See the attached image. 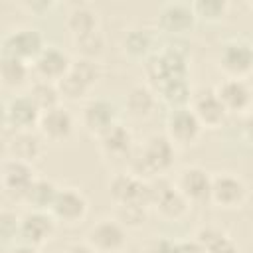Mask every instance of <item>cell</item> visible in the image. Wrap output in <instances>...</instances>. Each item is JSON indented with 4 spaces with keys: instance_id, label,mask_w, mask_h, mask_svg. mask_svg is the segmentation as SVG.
Instances as JSON below:
<instances>
[{
    "instance_id": "obj_1",
    "label": "cell",
    "mask_w": 253,
    "mask_h": 253,
    "mask_svg": "<svg viewBox=\"0 0 253 253\" xmlns=\"http://www.w3.org/2000/svg\"><path fill=\"white\" fill-rule=\"evenodd\" d=\"M176 158V146L166 134H150L142 144H136L126 158L128 172L140 180L164 176Z\"/></svg>"
},
{
    "instance_id": "obj_2",
    "label": "cell",
    "mask_w": 253,
    "mask_h": 253,
    "mask_svg": "<svg viewBox=\"0 0 253 253\" xmlns=\"http://www.w3.org/2000/svg\"><path fill=\"white\" fill-rule=\"evenodd\" d=\"M150 186V208L156 210L158 217L164 221H180L190 211V202L178 192L176 184L166 176H156L148 180Z\"/></svg>"
},
{
    "instance_id": "obj_3",
    "label": "cell",
    "mask_w": 253,
    "mask_h": 253,
    "mask_svg": "<svg viewBox=\"0 0 253 253\" xmlns=\"http://www.w3.org/2000/svg\"><path fill=\"white\" fill-rule=\"evenodd\" d=\"M217 63L225 77L247 79L253 73V43L243 38L227 40L219 49Z\"/></svg>"
},
{
    "instance_id": "obj_4",
    "label": "cell",
    "mask_w": 253,
    "mask_h": 253,
    "mask_svg": "<svg viewBox=\"0 0 253 253\" xmlns=\"http://www.w3.org/2000/svg\"><path fill=\"white\" fill-rule=\"evenodd\" d=\"M85 241L97 253H123L128 245V229L115 217H103L89 227Z\"/></svg>"
},
{
    "instance_id": "obj_5",
    "label": "cell",
    "mask_w": 253,
    "mask_h": 253,
    "mask_svg": "<svg viewBox=\"0 0 253 253\" xmlns=\"http://www.w3.org/2000/svg\"><path fill=\"white\" fill-rule=\"evenodd\" d=\"M146 73L156 85V89L176 79H188L186 55L174 47H166L160 53H152L146 61Z\"/></svg>"
},
{
    "instance_id": "obj_6",
    "label": "cell",
    "mask_w": 253,
    "mask_h": 253,
    "mask_svg": "<svg viewBox=\"0 0 253 253\" xmlns=\"http://www.w3.org/2000/svg\"><path fill=\"white\" fill-rule=\"evenodd\" d=\"M43 36L34 28H18L4 36L2 40V55L18 57L26 63H34L40 53L45 49Z\"/></svg>"
},
{
    "instance_id": "obj_7",
    "label": "cell",
    "mask_w": 253,
    "mask_h": 253,
    "mask_svg": "<svg viewBox=\"0 0 253 253\" xmlns=\"http://www.w3.org/2000/svg\"><path fill=\"white\" fill-rule=\"evenodd\" d=\"M49 213L53 215V219L57 223L73 227L87 217L89 202H87L85 194L77 188H59Z\"/></svg>"
},
{
    "instance_id": "obj_8",
    "label": "cell",
    "mask_w": 253,
    "mask_h": 253,
    "mask_svg": "<svg viewBox=\"0 0 253 253\" xmlns=\"http://www.w3.org/2000/svg\"><path fill=\"white\" fill-rule=\"evenodd\" d=\"M36 178L38 176H36L32 164L16 160V158H4L0 180H2L4 196H8L10 200L24 202V198H26V194H28V190Z\"/></svg>"
},
{
    "instance_id": "obj_9",
    "label": "cell",
    "mask_w": 253,
    "mask_h": 253,
    "mask_svg": "<svg viewBox=\"0 0 253 253\" xmlns=\"http://www.w3.org/2000/svg\"><path fill=\"white\" fill-rule=\"evenodd\" d=\"M204 126L190 107L174 109L166 119V136L174 142V146H194L202 138Z\"/></svg>"
},
{
    "instance_id": "obj_10",
    "label": "cell",
    "mask_w": 253,
    "mask_h": 253,
    "mask_svg": "<svg viewBox=\"0 0 253 253\" xmlns=\"http://www.w3.org/2000/svg\"><path fill=\"white\" fill-rule=\"evenodd\" d=\"M247 196H249L247 184L239 176H235L231 172H223V174H217L211 178L210 202L215 204L217 208L235 210V208L243 206Z\"/></svg>"
},
{
    "instance_id": "obj_11",
    "label": "cell",
    "mask_w": 253,
    "mask_h": 253,
    "mask_svg": "<svg viewBox=\"0 0 253 253\" xmlns=\"http://www.w3.org/2000/svg\"><path fill=\"white\" fill-rule=\"evenodd\" d=\"M109 196L115 206L125 204H140L150 208V186L148 180H140L130 172L117 174L109 184Z\"/></svg>"
},
{
    "instance_id": "obj_12",
    "label": "cell",
    "mask_w": 253,
    "mask_h": 253,
    "mask_svg": "<svg viewBox=\"0 0 253 253\" xmlns=\"http://www.w3.org/2000/svg\"><path fill=\"white\" fill-rule=\"evenodd\" d=\"M57 221L49 211H40V210H30L20 217V231L18 235L22 237V243L42 247L47 241L53 239L55 235Z\"/></svg>"
},
{
    "instance_id": "obj_13",
    "label": "cell",
    "mask_w": 253,
    "mask_h": 253,
    "mask_svg": "<svg viewBox=\"0 0 253 253\" xmlns=\"http://www.w3.org/2000/svg\"><path fill=\"white\" fill-rule=\"evenodd\" d=\"M215 95L223 103L229 115H247L253 107V89L245 79H231L225 77L213 87Z\"/></svg>"
},
{
    "instance_id": "obj_14",
    "label": "cell",
    "mask_w": 253,
    "mask_h": 253,
    "mask_svg": "<svg viewBox=\"0 0 253 253\" xmlns=\"http://www.w3.org/2000/svg\"><path fill=\"white\" fill-rule=\"evenodd\" d=\"M42 111L30 99V95H16L4 107V125L12 132L34 130L40 126Z\"/></svg>"
},
{
    "instance_id": "obj_15",
    "label": "cell",
    "mask_w": 253,
    "mask_h": 253,
    "mask_svg": "<svg viewBox=\"0 0 253 253\" xmlns=\"http://www.w3.org/2000/svg\"><path fill=\"white\" fill-rule=\"evenodd\" d=\"M117 123H119V111L115 103L107 99H91L89 103H85L81 111V125L95 138L105 134Z\"/></svg>"
},
{
    "instance_id": "obj_16",
    "label": "cell",
    "mask_w": 253,
    "mask_h": 253,
    "mask_svg": "<svg viewBox=\"0 0 253 253\" xmlns=\"http://www.w3.org/2000/svg\"><path fill=\"white\" fill-rule=\"evenodd\" d=\"M211 178L213 176H210V172L202 166H186L178 172L174 184L190 204H204L210 202Z\"/></svg>"
},
{
    "instance_id": "obj_17",
    "label": "cell",
    "mask_w": 253,
    "mask_h": 253,
    "mask_svg": "<svg viewBox=\"0 0 253 253\" xmlns=\"http://www.w3.org/2000/svg\"><path fill=\"white\" fill-rule=\"evenodd\" d=\"M190 109L194 111V115L198 117L200 125L210 130L223 126V123L227 121V111L223 107V103L219 101V97L215 95L213 89H202L192 97Z\"/></svg>"
},
{
    "instance_id": "obj_18",
    "label": "cell",
    "mask_w": 253,
    "mask_h": 253,
    "mask_svg": "<svg viewBox=\"0 0 253 253\" xmlns=\"http://www.w3.org/2000/svg\"><path fill=\"white\" fill-rule=\"evenodd\" d=\"M38 130H40L43 140H49V142H55V144L67 142L75 132V119L65 107L59 105L51 111L42 113Z\"/></svg>"
},
{
    "instance_id": "obj_19",
    "label": "cell",
    "mask_w": 253,
    "mask_h": 253,
    "mask_svg": "<svg viewBox=\"0 0 253 253\" xmlns=\"http://www.w3.org/2000/svg\"><path fill=\"white\" fill-rule=\"evenodd\" d=\"M196 12L192 8V4H184V2H168L158 10V28L170 36H180L186 34L194 28L196 24Z\"/></svg>"
},
{
    "instance_id": "obj_20",
    "label": "cell",
    "mask_w": 253,
    "mask_h": 253,
    "mask_svg": "<svg viewBox=\"0 0 253 253\" xmlns=\"http://www.w3.org/2000/svg\"><path fill=\"white\" fill-rule=\"evenodd\" d=\"M71 61H73V59H71L63 49H59V47H55V45H47V47L40 53V57L32 63V69H34V73H36L40 79L57 83L63 75L69 73Z\"/></svg>"
},
{
    "instance_id": "obj_21",
    "label": "cell",
    "mask_w": 253,
    "mask_h": 253,
    "mask_svg": "<svg viewBox=\"0 0 253 253\" xmlns=\"http://www.w3.org/2000/svg\"><path fill=\"white\" fill-rule=\"evenodd\" d=\"M99 150L105 158L109 160H125L130 156L134 144V136L130 132L128 126L117 123L113 128H109L105 134H101L99 138Z\"/></svg>"
},
{
    "instance_id": "obj_22",
    "label": "cell",
    "mask_w": 253,
    "mask_h": 253,
    "mask_svg": "<svg viewBox=\"0 0 253 253\" xmlns=\"http://www.w3.org/2000/svg\"><path fill=\"white\" fill-rule=\"evenodd\" d=\"M6 152H8V158H16V160L34 164L43 154V138H42V134H38L34 130L12 132L6 142Z\"/></svg>"
},
{
    "instance_id": "obj_23",
    "label": "cell",
    "mask_w": 253,
    "mask_h": 253,
    "mask_svg": "<svg viewBox=\"0 0 253 253\" xmlns=\"http://www.w3.org/2000/svg\"><path fill=\"white\" fill-rule=\"evenodd\" d=\"M125 109L132 119H146L156 109V95L146 85H134L125 97Z\"/></svg>"
},
{
    "instance_id": "obj_24",
    "label": "cell",
    "mask_w": 253,
    "mask_h": 253,
    "mask_svg": "<svg viewBox=\"0 0 253 253\" xmlns=\"http://www.w3.org/2000/svg\"><path fill=\"white\" fill-rule=\"evenodd\" d=\"M65 28L69 30L71 38L95 32V30H99V16L91 6L75 4L65 16Z\"/></svg>"
},
{
    "instance_id": "obj_25",
    "label": "cell",
    "mask_w": 253,
    "mask_h": 253,
    "mask_svg": "<svg viewBox=\"0 0 253 253\" xmlns=\"http://www.w3.org/2000/svg\"><path fill=\"white\" fill-rule=\"evenodd\" d=\"M57 192H59V188L53 184V180H49V178H36L34 184L30 186L26 198H24V204L30 206L32 210L49 211L53 202H55Z\"/></svg>"
},
{
    "instance_id": "obj_26",
    "label": "cell",
    "mask_w": 253,
    "mask_h": 253,
    "mask_svg": "<svg viewBox=\"0 0 253 253\" xmlns=\"http://www.w3.org/2000/svg\"><path fill=\"white\" fill-rule=\"evenodd\" d=\"M194 239H196L208 253H237L235 241H233L225 231H221L219 227H213V225L200 227V229L196 231Z\"/></svg>"
},
{
    "instance_id": "obj_27",
    "label": "cell",
    "mask_w": 253,
    "mask_h": 253,
    "mask_svg": "<svg viewBox=\"0 0 253 253\" xmlns=\"http://www.w3.org/2000/svg\"><path fill=\"white\" fill-rule=\"evenodd\" d=\"M30 69L32 65L18 59V57H12V55H2L0 59V79H2V85L6 89H20L28 83L30 79Z\"/></svg>"
},
{
    "instance_id": "obj_28",
    "label": "cell",
    "mask_w": 253,
    "mask_h": 253,
    "mask_svg": "<svg viewBox=\"0 0 253 253\" xmlns=\"http://www.w3.org/2000/svg\"><path fill=\"white\" fill-rule=\"evenodd\" d=\"M30 99L36 103V107L45 113V111H51L55 107L61 105V95H59V89L55 83L51 81H43V79H38L32 83L30 87Z\"/></svg>"
},
{
    "instance_id": "obj_29",
    "label": "cell",
    "mask_w": 253,
    "mask_h": 253,
    "mask_svg": "<svg viewBox=\"0 0 253 253\" xmlns=\"http://www.w3.org/2000/svg\"><path fill=\"white\" fill-rule=\"evenodd\" d=\"M158 95L162 97V101L168 107H172V111L190 107V103H192V89L188 85V79H176V81L162 85L158 89Z\"/></svg>"
},
{
    "instance_id": "obj_30",
    "label": "cell",
    "mask_w": 253,
    "mask_h": 253,
    "mask_svg": "<svg viewBox=\"0 0 253 253\" xmlns=\"http://www.w3.org/2000/svg\"><path fill=\"white\" fill-rule=\"evenodd\" d=\"M152 47V38L144 28H132L123 36V51L132 59H142Z\"/></svg>"
},
{
    "instance_id": "obj_31",
    "label": "cell",
    "mask_w": 253,
    "mask_h": 253,
    "mask_svg": "<svg viewBox=\"0 0 253 253\" xmlns=\"http://www.w3.org/2000/svg\"><path fill=\"white\" fill-rule=\"evenodd\" d=\"M73 40V47L77 51V57H87V59H95L105 51V36L101 30L89 32V34H81L71 38Z\"/></svg>"
},
{
    "instance_id": "obj_32",
    "label": "cell",
    "mask_w": 253,
    "mask_h": 253,
    "mask_svg": "<svg viewBox=\"0 0 253 253\" xmlns=\"http://www.w3.org/2000/svg\"><path fill=\"white\" fill-rule=\"evenodd\" d=\"M148 217V208L140 204H125V206H115V219L123 223L126 229H138L144 225Z\"/></svg>"
},
{
    "instance_id": "obj_33",
    "label": "cell",
    "mask_w": 253,
    "mask_h": 253,
    "mask_svg": "<svg viewBox=\"0 0 253 253\" xmlns=\"http://www.w3.org/2000/svg\"><path fill=\"white\" fill-rule=\"evenodd\" d=\"M57 89H59V95H61V99H65V101H71V103H79V101H83L87 95H89V91H91V87L89 85H85L75 73H67V75H63L57 83Z\"/></svg>"
},
{
    "instance_id": "obj_34",
    "label": "cell",
    "mask_w": 253,
    "mask_h": 253,
    "mask_svg": "<svg viewBox=\"0 0 253 253\" xmlns=\"http://www.w3.org/2000/svg\"><path fill=\"white\" fill-rule=\"evenodd\" d=\"M71 73H75L85 85H89L91 89L99 83L101 79V65L95 59H87V57H75L71 61Z\"/></svg>"
},
{
    "instance_id": "obj_35",
    "label": "cell",
    "mask_w": 253,
    "mask_h": 253,
    "mask_svg": "<svg viewBox=\"0 0 253 253\" xmlns=\"http://www.w3.org/2000/svg\"><path fill=\"white\" fill-rule=\"evenodd\" d=\"M192 8L196 12V18L215 22V20H221L227 14L229 4L223 2V0H198V2L192 4Z\"/></svg>"
},
{
    "instance_id": "obj_36",
    "label": "cell",
    "mask_w": 253,
    "mask_h": 253,
    "mask_svg": "<svg viewBox=\"0 0 253 253\" xmlns=\"http://www.w3.org/2000/svg\"><path fill=\"white\" fill-rule=\"evenodd\" d=\"M18 231H20V217L10 210H2V213H0V233H2V237L8 241Z\"/></svg>"
},
{
    "instance_id": "obj_37",
    "label": "cell",
    "mask_w": 253,
    "mask_h": 253,
    "mask_svg": "<svg viewBox=\"0 0 253 253\" xmlns=\"http://www.w3.org/2000/svg\"><path fill=\"white\" fill-rule=\"evenodd\" d=\"M146 253H178V241L166 237H154L146 245Z\"/></svg>"
},
{
    "instance_id": "obj_38",
    "label": "cell",
    "mask_w": 253,
    "mask_h": 253,
    "mask_svg": "<svg viewBox=\"0 0 253 253\" xmlns=\"http://www.w3.org/2000/svg\"><path fill=\"white\" fill-rule=\"evenodd\" d=\"M178 253H208L196 239L190 241H178Z\"/></svg>"
},
{
    "instance_id": "obj_39",
    "label": "cell",
    "mask_w": 253,
    "mask_h": 253,
    "mask_svg": "<svg viewBox=\"0 0 253 253\" xmlns=\"http://www.w3.org/2000/svg\"><path fill=\"white\" fill-rule=\"evenodd\" d=\"M241 132H243V138L253 144V111L243 117V121H241Z\"/></svg>"
},
{
    "instance_id": "obj_40",
    "label": "cell",
    "mask_w": 253,
    "mask_h": 253,
    "mask_svg": "<svg viewBox=\"0 0 253 253\" xmlns=\"http://www.w3.org/2000/svg\"><path fill=\"white\" fill-rule=\"evenodd\" d=\"M65 253H97L87 241H75V243H69Z\"/></svg>"
},
{
    "instance_id": "obj_41",
    "label": "cell",
    "mask_w": 253,
    "mask_h": 253,
    "mask_svg": "<svg viewBox=\"0 0 253 253\" xmlns=\"http://www.w3.org/2000/svg\"><path fill=\"white\" fill-rule=\"evenodd\" d=\"M8 253H40L38 251V247H34V245H28V243H18V245H14Z\"/></svg>"
},
{
    "instance_id": "obj_42",
    "label": "cell",
    "mask_w": 253,
    "mask_h": 253,
    "mask_svg": "<svg viewBox=\"0 0 253 253\" xmlns=\"http://www.w3.org/2000/svg\"><path fill=\"white\" fill-rule=\"evenodd\" d=\"M26 8H30L32 12H45V10H49L53 4L51 2H28V4H24Z\"/></svg>"
},
{
    "instance_id": "obj_43",
    "label": "cell",
    "mask_w": 253,
    "mask_h": 253,
    "mask_svg": "<svg viewBox=\"0 0 253 253\" xmlns=\"http://www.w3.org/2000/svg\"><path fill=\"white\" fill-rule=\"evenodd\" d=\"M247 6H249V8H251V10H253V2H247Z\"/></svg>"
}]
</instances>
